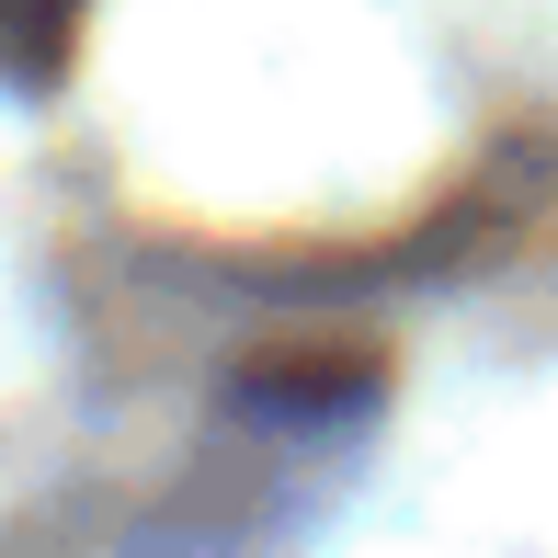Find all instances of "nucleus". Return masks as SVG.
<instances>
[{"label": "nucleus", "instance_id": "obj_1", "mask_svg": "<svg viewBox=\"0 0 558 558\" xmlns=\"http://www.w3.org/2000/svg\"><path fill=\"white\" fill-rule=\"evenodd\" d=\"M69 12H81V0H0V58L12 69H58Z\"/></svg>", "mask_w": 558, "mask_h": 558}]
</instances>
